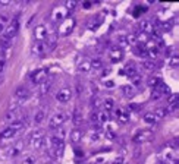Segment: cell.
I'll use <instances>...</instances> for the list:
<instances>
[{
  "instance_id": "obj_42",
  "label": "cell",
  "mask_w": 179,
  "mask_h": 164,
  "mask_svg": "<svg viewBox=\"0 0 179 164\" xmlns=\"http://www.w3.org/2000/svg\"><path fill=\"white\" fill-rule=\"evenodd\" d=\"M21 164H35V158H34L32 155H28L21 161Z\"/></svg>"
},
{
  "instance_id": "obj_20",
  "label": "cell",
  "mask_w": 179,
  "mask_h": 164,
  "mask_svg": "<svg viewBox=\"0 0 179 164\" xmlns=\"http://www.w3.org/2000/svg\"><path fill=\"white\" fill-rule=\"evenodd\" d=\"M122 94L126 98H132L135 95L134 87H132V85H123V87H122Z\"/></svg>"
},
{
  "instance_id": "obj_1",
  "label": "cell",
  "mask_w": 179,
  "mask_h": 164,
  "mask_svg": "<svg viewBox=\"0 0 179 164\" xmlns=\"http://www.w3.org/2000/svg\"><path fill=\"white\" fill-rule=\"evenodd\" d=\"M154 138V132L151 129H140L137 130V134L132 136V141L135 144H142V142H150Z\"/></svg>"
},
{
  "instance_id": "obj_17",
  "label": "cell",
  "mask_w": 179,
  "mask_h": 164,
  "mask_svg": "<svg viewBox=\"0 0 179 164\" xmlns=\"http://www.w3.org/2000/svg\"><path fill=\"white\" fill-rule=\"evenodd\" d=\"M46 40H47V41H44V43H46V45H47V50H54V48H56V44H57V37H56L54 34H49Z\"/></svg>"
},
{
  "instance_id": "obj_40",
  "label": "cell",
  "mask_w": 179,
  "mask_h": 164,
  "mask_svg": "<svg viewBox=\"0 0 179 164\" xmlns=\"http://www.w3.org/2000/svg\"><path fill=\"white\" fill-rule=\"evenodd\" d=\"M103 104H104V109H106V112H107V110H112V109H113L115 101H113V98H106Z\"/></svg>"
},
{
  "instance_id": "obj_59",
  "label": "cell",
  "mask_w": 179,
  "mask_h": 164,
  "mask_svg": "<svg viewBox=\"0 0 179 164\" xmlns=\"http://www.w3.org/2000/svg\"><path fill=\"white\" fill-rule=\"evenodd\" d=\"M90 164H98V163H90Z\"/></svg>"
},
{
  "instance_id": "obj_39",
  "label": "cell",
  "mask_w": 179,
  "mask_h": 164,
  "mask_svg": "<svg viewBox=\"0 0 179 164\" xmlns=\"http://www.w3.org/2000/svg\"><path fill=\"white\" fill-rule=\"evenodd\" d=\"M76 5H78V3H76L75 0H68L66 3H65V6H63V8H65L68 12H69V10H72V9L76 8Z\"/></svg>"
},
{
  "instance_id": "obj_33",
  "label": "cell",
  "mask_w": 179,
  "mask_h": 164,
  "mask_svg": "<svg viewBox=\"0 0 179 164\" xmlns=\"http://www.w3.org/2000/svg\"><path fill=\"white\" fill-rule=\"evenodd\" d=\"M167 63H169V66L170 67H175V69H176V67H178V63H179L178 54H176V53H173L170 57H169V62H167Z\"/></svg>"
},
{
  "instance_id": "obj_45",
  "label": "cell",
  "mask_w": 179,
  "mask_h": 164,
  "mask_svg": "<svg viewBox=\"0 0 179 164\" xmlns=\"http://www.w3.org/2000/svg\"><path fill=\"white\" fill-rule=\"evenodd\" d=\"M65 135H66L65 129H60V127H57V129H56V134H54V136H57V138H60V139H65Z\"/></svg>"
},
{
  "instance_id": "obj_10",
  "label": "cell",
  "mask_w": 179,
  "mask_h": 164,
  "mask_svg": "<svg viewBox=\"0 0 179 164\" xmlns=\"http://www.w3.org/2000/svg\"><path fill=\"white\" fill-rule=\"evenodd\" d=\"M24 147H25V145H24V142L22 141H18L15 145H12V147L6 151V155H8V157H18L24 151Z\"/></svg>"
},
{
  "instance_id": "obj_8",
  "label": "cell",
  "mask_w": 179,
  "mask_h": 164,
  "mask_svg": "<svg viewBox=\"0 0 179 164\" xmlns=\"http://www.w3.org/2000/svg\"><path fill=\"white\" fill-rule=\"evenodd\" d=\"M49 35V32H47V28H46V25H37L35 28H34V37H35V41H44L46 38Z\"/></svg>"
},
{
  "instance_id": "obj_4",
  "label": "cell",
  "mask_w": 179,
  "mask_h": 164,
  "mask_svg": "<svg viewBox=\"0 0 179 164\" xmlns=\"http://www.w3.org/2000/svg\"><path fill=\"white\" fill-rule=\"evenodd\" d=\"M18 30H19V21H18V19L10 21V22L8 23V27H6V30L3 31V38L12 40V38L18 34Z\"/></svg>"
},
{
  "instance_id": "obj_54",
  "label": "cell",
  "mask_w": 179,
  "mask_h": 164,
  "mask_svg": "<svg viewBox=\"0 0 179 164\" xmlns=\"http://www.w3.org/2000/svg\"><path fill=\"white\" fill-rule=\"evenodd\" d=\"M0 5H2V6H9L10 2H9V0H5V2H0Z\"/></svg>"
},
{
  "instance_id": "obj_28",
  "label": "cell",
  "mask_w": 179,
  "mask_h": 164,
  "mask_svg": "<svg viewBox=\"0 0 179 164\" xmlns=\"http://www.w3.org/2000/svg\"><path fill=\"white\" fill-rule=\"evenodd\" d=\"M24 126H25V120L24 119H18V120H15V122H12V125H10V127H12V129H15L16 132L22 130Z\"/></svg>"
},
{
  "instance_id": "obj_47",
  "label": "cell",
  "mask_w": 179,
  "mask_h": 164,
  "mask_svg": "<svg viewBox=\"0 0 179 164\" xmlns=\"http://www.w3.org/2000/svg\"><path fill=\"white\" fill-rule=\"evenodd\" d=\"M122 47H128V41H126V35H122V37L119 38V48Z\"/></svg>"
},
{
  "instance_id": "obj_9",
  "label": "cell",
  "mask_w": 179,
  "mask_h": 164,
  "mask_svg": "<svg viewBox=\"0 0 179 164\" xmlns=\"http://www.w3.org/2000/svg\"><path fill=\"white\" fill-rule=\"evenodd\" d=\"M13 94H15V98L19 101V103H24V101H25V100H28V98H30V95H31L30 90H27L25 87H18Z\"/></svg>"
},
{
  "instance_id": "obj_11",
  "label": "cell",
  "mask_w": 179,
  "mask_h": 164,
  "mask_svg": "<svg viewBox=\"0 0 179 164\" xmlns=\"http://www.w3.org/2000/svg\"><path fill=\"white\" fill-rule=\"evenodd\" d=\"M30 78L34 84H40V82H43L47 78V72H46V69H37V70H34L31 73Z\"/></svg>"
},
{
  "instance_id": "obj_25",
  "label": "cell",
  "mask_w": 179,
  "mask_h": 164,
  "mask_svg": "<svg viewBox=\"0 0 179 164\" xmlns=\"http://www.w3.org/2000/svg\"><path fill=\"white\" fill-rule=\"evenodd\" d=\"M78 70L82 72V73H88V72H91V63H90V60H84L82 63H79Z\"/></svg>"
},
{
  "instance_id": "obj_21",
  "label": "cell",
  "mask_w": 179,
  "mask_h": 164,
  "mask_svg": "<svg viewBox=\"0 0 179 164\" xmlns=\"http://www.w3.org/2000/svg\"><path fill=\"white\" fill-rule=\"evenodd\" d=\"M164 164H178V157L175 155L173 152H166L164 154Z\"/></svg>"
},
{
  "instance_id": "obj_3",
  "label": "cell",
  "mask_w": 179,
  "mask_h": 164,
  "mask_svg": "<svg viewBox=\"0 0 179 164\" xmlns=\"http://www.w3.org/2000/svg\"><path fill=\"white\" fill-rule=\"evenodd\" d=\"M75 23H76L75 18H66V19L59 25V35L60 37H68V35L74 31Z\"/></svg>"
},
{
  "instance_id": "obj_36",
  "label": "cell",
  "mask_w": 179,
  "mask_h": 164,
  "mask_svg": "<svg viewBox=\"0 0 179 164\" xmlns=\"http://www.w3.org/2000/svg\"><path fill=\"white\" fill-rule=\"evenodd\" d=\"M109 120V113L107 112H98V123H106Z\"/></svg>"
},
{
  "instance_id": "obj_24",
  "label": "cell",
  "mask_w": 179,
  "mask_h": 164,
  "mask_svg": "<svg viewBox=\"0 0 179 164\" xmlns=\"http://www.w3.org/2000/svg\"><path fill=\"white\" fill-rule=\"evenodd\" d=\"M90 63H91V70H100V69H103V60L100 59V57L93 59Z\"/></svg>"
},
{
  "instance_id": "obj_53",
  "label": "cell",
  "mask_w": 179,
  "mask_h": 164,
  "mask_svg": "<svg viewBox=\"0 0 179 164\" xmlns=\"http://www.w3.org/2000/svg\"><path fill=\"white\" fill-rule=\"evenodd\" d=\"M75 155H76V157H82V151L79 148L75 149Z\"/></svg>"
},
{
  "instance_id": "obj_34",
  "label": "cell",
  "mask_w": 179,
  "mask_h": 164,
  "mask_svg": "<svg viewBox=\"0 0 179 164\" xmlns=\"http://www.w3.org/2000/svg\"><path fill=\"white\" fill-rule=\"evenodd\" d=\"M131 81H132V85H134V87H141L142 76H141V75H138V73H135L134 76L131 78Z\"/></svg>"
},
{
  "instance_id": "obj_43",
  "label": "cell",
  "mask_w": 179,
  "mask_h": 164,
  "mask_svg": "<svg viewBox=\"0 0 179 164\" xmlns=\"http://www.w3.org/2000/svg\"><path fill=\"white\" fill-rule=\"evenodd\" d=\"M91 104H93V107H94V109H97V107H100V104H101V101H100V98H98V95H94V97L91 98Z\"/></svg>"
},
{
  "instance_id": "obj_46",
  "label": "cell",
  "mask_w": 179,
  "mask_h": 164,
  "mask_svg": "<svg viewBox=\"0 0 179 164\" xmlns=\"http://www.w3.org/2000/svg\"><path fill=\"white\" fill-rule=\"evenodd\" d=\"M90 122L98 123V112H93L91 114H90Z\"/></svg>"
},
{
  "instance_id": "obj_51",
  "label": "cell",
  "mask_w": 179,
  "mask_h": 164,
  "mask_svg": "<svg viewBox=\"0 0 179 164\" xmlns=\"http://www.w3.org/2000/svg\"><path fill=\"white\" fill-rule=\"evenodd\" d=\"M104 87L106 88H115V82L110 79V81H106L104 82Z\"/></svg>"
},
{
  "instance_id": "obj_26",
  "label": "cell",
  "mask_w": 179,
  "mask_h": 164,
  "mask_svg": "<svg viewBox=\"0 0 179 164\" xmlns=\"http://www.w3.org/2000/svg\"><path fill=\"white\" fill-rule=\"evenodd\" d=\"M135 40H137V44L138 45H144L150 40V35L144 34V32H140L138 35H135Z\"/></svg>"
},
{
  "instance_id": "obj_2",
  "label": "cell",
  "mask_w": 179,
  "mask_h": 164,
  "mask_svg": "<svg viewBox=\"0 0 179 164\" xmlns=\"http://www.w3.org/2000/svg\"><path fill=\"white\" fill-rule=\"evenodd\" d=\"M44 130H41V129H37V130H34L32 134L30 135V144L31 147L34 149H40L43 147V144H44Z\"/></svg>"
},
{
  "instance_id": "obj_32",
  "label": "cell",
  "mask_w": 179,
  "mask_h": 164,
  "mask_svg": "<svg viewBox=\"0 0 179 164\" xmlns=\"http://www.w3.org/2000/svg\"><path fill=\"white\" fill-rule=\"evenodd\" d=\"M160 84H162V79H160V78H157V76H153V78H150L148 79V87L154 88V90H156Z\"/></svg>"
},
{
  "instance_id": "obj_23",
  "label": "cell",
  "mask_w": 179,
  "mask_h": 164,
  "mask_svg": "<svg viewBox=\"0 0 179 164\" xmlns=\"http://www.w3.org/2000/svg\"><path fill=\"white\" fill-rule=\"evenodd\" d=\"M81 138H82L81 129H74V130L71 132V141L74 142V144H78V142L81 141Z\"/></svg>"
},
{
  "instance_id": "obj_31",
  "label": "cell",
  "mask_w": 179,
  "mask_h": 164,
  "mask_svg": "<svg viewBox=\"0 0 179 164\" xmlns=\"http://www.w3.org/2000/svg\"><path fill=\"white\" fill-rule=\"evenodd\" d=\"M118 117H119L120 123H128V122H129V114L126 113V110H120V112L118 113Z\"/></svg>"
},
{
  "instance_id": "obj_44",
  "label": "cell",
  "mask_w": 179,
  "mask_h": 164,
  "mask_svg": "<svg viewBox=\"0 0 179 164\" xmlns=\"http://www.w3.org/2000/svg\"><path fill=\"white\" fill-rule=\"evenodd\" d=\"M128 110H129V112H140V110H141V105L135 104V103H131V104L128 105Z\"/></svg>"
},
{
  "instance_id": "obj_38",
  "label": "cell",
  "mask_w": 179,
  "mask_h": 164,
  "mask_svg": "<svg viewBox=\"0 0 179 164\" xmlns=\"http://www.w3.org/2000/svg\"><path fill=\"white\" fill-rule=\"evenodd\" d=\"M72 120H74V123L76 125V126H79V125L82 123V114L79 112H75L74 113V119Z\"/></svg>"
},
{
  "instance_id": "obj_18",
  "label": "cell",
  "mask_w": 179,
  "mask_h": 164,
  "mask_svg": "<svg viewBox=\"0 0 179 164\" xmlns=\"http://www.w3.org/2000/svg\"><path fill=\"white\" fill-rule=\"evenodd\" d=\"M135 73H137V67H135L134 63H128L126 66L120 70V75H126V76H131V78H132Z\"/></svg>"
},
{
  "instance_id": "obj_49",
  "label": "cell",
  "mask_w": 179,
  "mask_h": 164,
  "mask_svg": "<svg viewBox=\"0 0 179 164\" xmlns=\"http://www.w3.org/2000/svg\"><path fill=\"white\" fill-rule=\"evenodd\" d=\"M106 138H107V139H115L116 135H115V132H112V130H107V132H106Z\"/></svg>"
},
{
  "instance_id": "obj_29",
  "label": "cell",
  "mask_w": 179,
  "mask_h": 164,
  "mask_svg": "<svg viewBox=\"0 0 179 164\" xmlns=\"http://www.w3.org/2000/svg\"><path fill=\"white\" fill-rule=\"evenodd\" d=\"M154 67H156V63L148 62V60H145V62H142L141 63V69L142 70H145V72H153V70H154Z\"/></svg>"
},
{
  "instance_id": "obj_27",
  "label": "cell",
  "mask_w": 179,
  "mask_h": 164,
  "mask_svg": "<svg viewBox=\"0 0 179 164\" xmlns=\"http://www.w3.org/2000/svg\"><path fill=\"white\" fill-rule=\"evenodd\" d=\"M16 116H18V110H10V109H8V112L5 114V120L6 122H15Z\"/></svg>"
},
{
  "instance_id": "obj_35",
  "label": "cell",
  "mask_w": 179,
  "mask_h": 164,
  "mask_svg": "<svg viewBox=\"0 0 179 164\" xmlns=\"http://www.w3.org/2000/svg\"><path fill=\"white\" fill-rule=\"evenodd\" d=\"M153 113L156 114V117H157L159 120H160V119H163L164 116L167 114V112H166V109H164V107H159L156 112H153Z\"/></svg>"
},
{
  "instance_id": "obj_30",
  "label": "cell",
  "mask_w": 179,
  "mask_h": 164,
  "mask_svg": "<svg viewBox=\"0 0 179 164\" xmlns=\"http://www.w3.org/2000/svg\"><path fill=\"white\" fill-rule=\"evenodd\" d=\"M46 117V110H38L35 114H34V122L37 123V125H40L43 120H44Z\"/></svg>"
},
{
  "instance_id": "obj_7",
  "label": "cell",
  "mask_w": 179,
  "mask_h": 164,
  "mask_svg": "<svg viewBox=\"0 0 179 164\" xmlns=\"http://www.w3.org/2000/svg\"><path fill=\"white\" fill-rule=\"evenodd\" d=\"M56 98H57V101L59 103H68L71 98H72V91H71V88H68V87H65V88H62V90L57 91V94H56Z\"/></svg>"
},
{
  "instance_id": "obj_14",
  "label": "cell",
  "mask_w": 179,
  "mask_h": 164,
  "mask_svg": "<svg viewBox=\"0 0 179 164\" xmlns=\"http://www.w3.org/2000/svg\"><path fill=\"white\" fill-rule=\"evenodd\" d=\"M50 87H52V81L46 78L44 81L40 82V85H38V95H46L50 91Z\"/></svg>"
},
{
  "instance_id": "obj_19",
  "label": "cell",
  "mask_w": 179,
  "mask_h": 164,
  "mask_svg": "<svg viewBox=\"0 0 179 164\" xmlns=\"http://www.w3.org/2000/svg\"><path fill=\"white\" fill-rule=\"evenodd\" d=\"M101 22H103V16H94L93 19H90V22H88V28L90 30H97L98 27L101 25Z\"/></svg>"
},
{
  "instance_id": "obj_55",
  "label": "cell",
  "mask_w": 179,
  "mask_h": 164,
  "mask_svg": "<svg viewBox=\"0 0 179 164\" xmlns=\"http://www.w3.org/2000/svg\"><path fill=\"white\" fill-rule=\"evenodd\" d=\"M3 67H5V60H0V72H3Z\"/></svg>"
},
{
  "instance_id": "obj_5",
  "label": "cell",
  "mask_w": 179,
  "mask_h": 164,
  "mask_svg": "<svg viewBox=\"0 0 179 164\" xmlns=\"http://www.w3.org/2000/svg\"><path fill=\"white\" fill-rule=\"evenodd\" d=\"M66 119L68 117L65 113H56V114H53L50 122H49V127L50 129H57V127H60L66 122Z\"/></svg>"
},
{
  "instance_id": "obj_12",
  "label": "cell",
  "mask_w": 179,
  "mask_h": 164,
  "mask_svg": "<svg viewBox=\"0 0 179 164\" xmlns=\"http://www.w3.org/2000/svg\"><path fill=\"white\" fill-rule=\"evenodd\" d=\"M47 50V45H46L44 41H35L32 47H31V52L32 54H35V56H43Z\"/></svg>"
},
{
  "instance_id": "obj_37",
  "label": "cell",
  "mask_w": 179,
  "mask_h": 164,
  "mask_svg": "<svg viewBox=\"0 0 179 164\" xmlns=\"http://www.w3.org/2000/svg\"><path fill=\"white\" fill-rule=\"evenodd\" d=\"M100 136H101V134H100V129H97V130L91 132V135H90V141H91V142H97L98 139H100Z\"/></svg>"
},
{
  "instance_id": "obj_57",
  "label": "cell",
  "mask_w": 179,
  "mask_h": 164,
  "mask_svg": "<svg viewBox=\"0 0 179 164\" xmlns=\"http://www.w3.org/2000/svg\"><path fill=\"white\" fill-rule=\"evenodd\" d=\"M90 6H91V3H90V2H84V8L85 9H88Z\"/></svg>"
},
{
  "instance_id": "obj_52",
  "label": "cell",
  "mask_w": 179,
  "mask_h": 164,
  "mask_svg": "<svg viewBox=\"0 0 179 164\" xmlns=\"http://www.w3.org/2000/svg\"><path fill=\"white\" fill-rule=\"evenodd\" d=\"M101 70H103V72H101V76H106V75H109V72H110V69H106V67H103Z\"/></svg>"
},
{
  "instance_id": "obj_16",
  "label": "cell",
  "mask_w": 179,
  "mask_h": 164,
  "mask_svg": "<svg viewBox=\"0 0 179 164\" xmlns=\"http://www.w3.org/2000/svg\"><path fill=\"white\" fill-rule=\"evenodd\" d=\"M15 135H16V130L9 126V127H6L5 130L0 132V141H8V139H10V138H13Z\"/></svg>"
},
{
  "instance_id": "obj_58",
  "label": "cell",
  "mask_w": 179,
  "mask_h": 164,
  "mask_svg": "<svg viewBox=\"0 0 179 164\" xmlns=\"http://www.w3.org/2000/svg\"><path fill=\"white\" fill-rule=\"evenodd\" d=\"M3 31H5V30H3V23L0 22V32H3Z\"/></svg>"
},
{
  "instance_id": "obj_13",
  "label": "cell",
  "mask_w": 179,
  "mask_h": 164,
  "mask_svg": "<svg viewBox=\"0 0 179 164\" xmlns=\"http://www.w3.org/2000/svg\"><path fill=\"white\" fill-rule=\"evenodd\" d=\"M122 59H123V50L119 48V47H113L112 50H110V60H112L113 63H118Z\"/></svg>"
},
{
  "instance_id": "obj_6",
  "label": "cell",
  "mask_w": 179,
  "mask_h": 164,
  "mask_svg": "<svg viewBox=\"0 0 179 164\" xmlns=\"http://www.w3.org/2000/svg\"><path fill=\"white\" fill-rule=\"evenodd\" d=\"M68 15H69V12H68L66 9L63 8V6H60V8H56L54 10H53V21H56V22H63L65 19L68 18Z\"/></svg>"
},
{
  "instance_id": "obj_56",
  "label": "cell",
  "mask_w": 179,
  "mask_h": 164,
  "mask_svg": "<svg viewBox=\"0 0 179 164\" xmlns=\"http://www.w3.org/2000/svg\"><path fill=\"white\" fill-rule=\"evenodd\" d=\"M0 18H2V21H3V22H6V21H9V18H8L6 15H2Z\"/></svg>"
},
{
  "instance_id": "obj_15",
  "label": "cell",
  "mask_w": 179,
  "mask_h": 164,
  "mask_svg": "<svg viewBox=\"0 0 179 164\" xmlns=\"http://www.w3.org/2000/svg\"><path fill=\"white\" fill-rule=\"evenodd\" d=\"M140 30H141V32L150 35V34H153V32H154V25L150 22V21H142V22L140 23Z\"/></svg>"
},
{
  "instance_id": "obj_48",
  "label": "cell",
  "mask_w": 179,
  "mask_h": 164,
  "mask_svg": "<svg viewBox=\"0 0 179 164\" xmlns=\"http://www.w3.org/2000/svg\"><path fill=\"white\" fill-rule=\"evenodd\" d=\"M160 98H162V94H160L157 90H154L153 92H151V100H160Z\"/></svg>"
},
{
  "instance_id": "obj_22",
  "label": "cell",
  "mask_w": 179,
  "mask_h": 164,
  "mask_svg": "<svg viewBox=\"0 0 179 164\" xmlns=\"http://www.w3.org/2000/svg\"><path fill=\"white\" fill-rule=\"evenodd\" d=\"M144 122H145V123H148V125H154V123L159 122V119L156 117V114H154V113L150 112V113H145V114H144Z\"/></svg>"
},
{
  "instance_id": "obj_50",
  "label": "cell",
  "mask_w": 179,
  "mask_h": 164,
  "mask_svg": "<svg viewBox=\"0 0 179 164\" xmlns=\"http://www.w3.org/2000/svg\"><path fill=\"white\" fill-rule=\"evenodd\" d=\"M123 163H125V158L123 157H118L116 160H113L112 164H123Z\"/></svg>"
},
{
  "instance_id": "obj_41",
  "label": "cell",
  "mask_w": 179,
  "mask_h": 164,
  "mask_svg": "<svg viewBox=\"0 0 179 164\" xmlns=\"http://www.w3.org/2000/svg\"><path fill=\"white\" fill-rule=\"evenodd\" d=\"M169 104H179L178 94H170V95H169Z\"/></svg>"
}]
</instances>
